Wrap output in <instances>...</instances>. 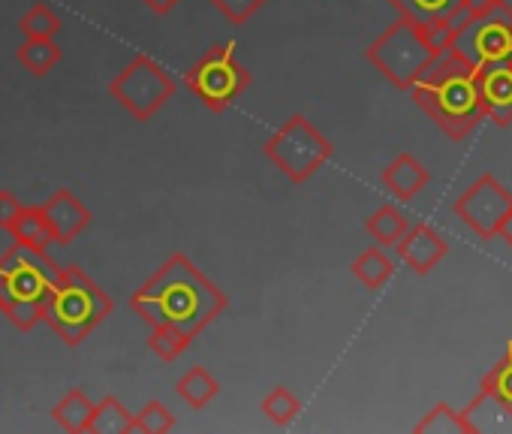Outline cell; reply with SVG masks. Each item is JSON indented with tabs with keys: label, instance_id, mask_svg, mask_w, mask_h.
Here are the masks:
<instances>
[{
	"label": "cell",
	"instance_id": "obj_21",
	"mask_svg": "<svg viewBox=\"0 0 512 434\" xmlns=\"http://www.w3.org/2000/svg\"><path fill=\"white\" fill-rule=\"evenodd\" d=\"M389 4L398 10L401 19H410L416 25H428V22L449 19L461 7V0H389Z\"/></svg>",
	"mask_w": 512,
	"mask_h": 434
},
{
	"label": "cell",
	"instance_id": "obj_10",
	"mask_svg": "<svg viewBox=\"0 0 512 434\" xmlns=\"http://www.w3.org/2000/svg\"><path fill=\"white\" fill-rule=\"evenodd\" d=\"M509 205H512V193L494 175H482L455 199V214L479 239L488 242L497 236Z\"/></svg>",
	"mask_w": 512,
	"mask_h": 434
},
{
	"label": "cell",
	"instance_id": "obj_24",
	"mask_svg": "<svg viewBox=\"0 0 512 434\" xmlns=\"http://www.w3.org/2000/svg\"><path fill=\"white\" fill-rule=\"evenodd\" d=\"M19 31H22L25 37H37V40H55V37L64 31V22H61V16L52 13L46 4H34V7L22 16Z\"/></svg>",
	"mask_w": 512,
	"mask_h": 434
},
{
	"label": "cell",
	"instance_id": "obj_33",
	"mask_svg": "<svg viewBox=\"0 0 512 434\" xmlns=\"http://www.w3.org/2000/svg\"><path fill=\"white\" fill-rule=\"evenodd\" d=\"M142 4L151 10V13H157V16H169L181 0H142Z\"/></svg>",
	"mask_w": 512,
	"mask_h": 434
},
{
	"label": "cell",
	"instance_id": "obj_3",
	"mask_svg": "<svg viewBox=\"0 0 512 434\" xmlns=\"http://www.w3.org/2000/svg\"><path fill=\"white\" fill-rule=\"evenodd\" d=\"M112 314L109 293L76 263L55 272L43 323L67 344L79 347Z\"/></svg>",
	"mask_w": 512,
	"mask_h": 434
},
{
	"label": "cell",
	"instance_id": "obj_4",
	"mask_svg": "<svg viewBox=\"0 0 512 434\" xmlns=\"http://www.w3.org/2000/svg\"><path fill=\"white\" fill-rule=\"evenodd\" d=\"M55 260L46 251L13 245L0 257V311L22 332H31L43 323L46 299L55 281Z\"/></svg>",
	"mask_w": 512,
	"mask_h": 434
},
{
	"label": "cell",
	"instance_id": "obj_32",
	"mask_svg": "<svg viewBox=\"0 0 512 434\" xmlns=\"http://www.w3.org/2000/svg\"><path fill=\"white\" fill-rule=\"evenodd\" d=\"M497 4H500V0H461V7L470 16V22L479 19V16H485V13H491Z\"/></svg>",
	"mask_w": 512,
	"mask_h": 434
},
{
	"label": "cell",
	"instance_id": "obj_19",
	"mask_svg": "<svg viewBox=\"0 0 512 434\" xmlns=\"http://www.w3.org/2000/svg\"><path fill=\"white\" fill-rule=\"evenodd\" d=\"M175 392L181 395V401H184L187 407H193V410H205V407L217 398L220 383L214 380V374H211L208 368L193 365V368H190L178 383H175Z\"/></svg>",
	"mask_w": 512,
	"mask_h": 434
},
{
	"label": "cell",
	"instance_id": "obj_15",
	"mask_svg": "<svg viewBox=\"0 0 512 434\" xmlns=\"http://www.w3.org/2000/svg\"><path fill=\"white\" fill-rule=\"evenodd\" d=\"M431 172L413 157V154H398L386 169H383V184L389 187L392 196H398L401 202H410L425 184H428Z\"/></svg>",
	"mask_w": 512,
	"mask_h": 434
},
{
	"label": "cell",
	"instance_id": "obj_16",
	"mask_svg": "<svg viewBox=\"0 0 512 434\" xmlns=\"http://www.w3.org/2000/svg\"><path fill=\"white\" fill-rule=\"evenodd\" d=\"M10 233H13V239H16L19 245L37 248V251H46V248L55 242L52 227H49V221H46V211H43L40 205L22 208L19 217L13 221V227H10Z\"/></svg>",
	"mask_w": 512,
	"mask_h": 434
},
{
	"label": "cell",
	"instance_id": "obj_8",
	"mask_svg": "<svg viewBox=\"0 0 512 434\" xmlns=\"http://www.w3.org/2000/svg\"><path fill=\"white\" fill-rule=\"evenodd\" d=\"M112 97L127 109L136 121H148L157 115L175 94L172 76L148 55H136L109 85Z\"/></svg>",
	"mask_w": 512,
	"mask_h": 434
},
{
	"label": "cell",
	"instance_id": "obj_26",
	"mask_svg": "<svg viewBox=\"0 0 512 434\" xmlns=\"http://www.w3.org/2000/svg\"><path fill=\"white\" fill-rule=\"evenodd\" d=\"M175 425V413L160 401H148L142 413H133V434H166Z\"/></svg>",
	"mask_w": 512,
	"mask_h": 434
},
{
	"label": "cell",
	"instance_id": "obj_30",
	"mask_svg": "<svg viewBox=\"0 0 512 434\" xmlns=\"http://www.w3.org/2000/svg\"><path fill=\"white\" fill-rule=\"evenodd\" d=\"M482 383H488L500 398L512 401V341L506 344V356L491 368V374Z\"/></svg>",
	"mask_w": 512,
	"mask_h": 434
},
{
	"label": "cell",
	"instance_id": "obj_2",
	"mask_svg": "<svg viewBox=\"0 0 512 434\" xmlns=\"http://www.w3.org/2000/svg\"><path fill=\"white\" fill-rule=\"evenodd\" d=\"M410 91L416 106L452 139H464L485 118L473 85V67L455 49L437 52Z\"/></svg>",
	"mask_w": 512,
	"mask_h": 434
},
{
	"label": "cell",
	"instance_id": "obj_25",
	"mask_svg": "<svg viewBox=\"0 0 512 434\" xmlns=\"http://www.w3.org/2000/svg\"><path fill=\"white\" fill-rule=\"evenodd\" d=\"M467 434V422L458 410L449 404H437L425 413L422 422H416V434Z\"/></svg>",
	"mask_w": 512,
	"mask_h": 434
},
{
	"label": "cell",
	"instance_id": "obj_28",
	"mask_svg": "<svg viewBox=\"0 0 512 434\" xmlns=\"http://www.w3.org/2000/svg\"><path fill=\"white\" fill-rule=\"evenodd\" d=\"M148 347L163 359V362H175L187 347L190 341L181 338L178 332H169V329H160V326H151V335H148Z\"/></svg>",
	"mask_w": 512,
	"mask_h": 434
},
{
	"label": "cell",
	"instance_id": "obj_1",
	"mask_svg": "<svg viewBox=\"0 0 512 434\" xmlns=\"http://www.w3.org/2000/svg\"><path fill=\"white\" fill-rule=\"evenodd\" d=\"M130 305L148 326H160L193 341L229 308V296L211 284L184 254H172L133 293Z\"/></svg>",
	"mask_w": 512,
	"mask_h": 434
},
{
	"label": "cell",
	"instance_id": "obj_20",
	"mask_svg": "<svg viewBox=\"0 0 512 434\" xmlns=\"http://www.w3.org/2000/svg\"><path fill=\"white\" fill-rule=\"evenodd\" d=\"M88 434H133V413L115 395H109L94 407Z\"/></svg>",
	"mask_w": 512,
	"mask_h": 434
},
{
	"label": "cell",
	"instance_id": "obj_12",
	"mask_svg": "<svg viewBox=\"0 0 512 434\" xmlns=\"http://www.w3.org/2000/svg\"><path fill=\"white\" fill-rule=\"evenodd\" d=\"M40 208L46 211V221H49L58 245H73L91 224L88 205L67 187H58L52 196H46V202Z\"/></svg>",
	"mask_w": 512,
	"mask_h": 434
},
{
	"label": "cell",
	"instance_id": "obj_17",
	"mask_svg": "<svg viewBox=\"0 0 512 434\" xmlns=\"http://www.w3.org/2000/svg\"><path fill=\"white\" fill-rule=\"evenodd\" d=\"M94 407H97V404L85 395V389H70V392L52 407V416H55V422H58L64 431H70V434H88Z\"/></svg>",
	"mask_w": 512,
	"mask_h": 434
},
{
	"label": "cell",
	"instance_id": "obj_22",
	"mask_svg": "<svg viewBox=\"0 0 512 434\" xmlns=\"http://www.w3.org/2000/svg\"><path fill=\"white\" fill-rule=\"evenodd\" d=\"M407 217L395 208V205H383L377 208L368 221H365V230L368 236L377 242V245H395L404 233H407Z\"/></svg>",
	"mask_w": 512,
	"mask_h": 434
},
{
	"label": "cell",
	"instance_id": "obj_27",
	"mask_svg": "<svg viewBox=\"0 0 512 434\" xmlns=\"http://www.w3.org/2000/svg\"><path fill=\"white\" fill-rule=\"evenodd\" d=\"M299 410H302V404H299V398H296L287 386H275V389L263 398V413H266L275 425H281V428H287V425L299 416Z\"/></svg>",
	"mask_w": 512,
	"mask_h": 434
},
{
	"label": "cell",
	"instance_id": "obj_18",
	"mask_svg": "<svg viewBox=\"0 0 512 434\" xmlns=\"http://www.w3.org/2000/svg\"><path fill=\"white\" fill-rule=\"evenodd\" d=\"M16 58H19V64L31 73V76H37V79H43L46 73H52V67H58L61 64V58H64V49L55 43V40H37V37H25V43L16 49Z\"/></svg>",
	"mask_w": 512,
	"mask_h": 434
},
{
	"label": "cell",
	"instance_id": "obj_6",
	"mask_svg": "<svg viewBox=\"0 0 512 434\" xmlns=\"http://www.w3.org/2000/svg\"><path fill=\"white\" fill-rule=\"evenodd\" d=\"M437 52L422 37L419 25L410 19H398L392 28H386L365 52V58L401 91H410L413 82L422 76V70L431 64Z\"/></svg>",
	"mask_w": 512,
	"mask_h": 434
},
{
	"label": "cell",
	"instance_id": "obj_11",
	"mask_svg": "<svg viewBox=\"0 0 512 434\" xmlns=\"http://www.w3.org/2000/svg\"><path fill=\"white\" fill-rule=\"evenodd\" d=\"M473 85H476L482 115L491 118L497 127H509L512 124V58L476 67Z\"/></svg>",
	"mask_w": 512,
	"mask_h": 434
},
{
	"label": "cell",
	"instance_id": "obj_29",
	"mask_svg": "<svg viewBox=\"0 0 512 434\" xmlns=\"http://www.w3.org/2000/svg\"><path fill=\"white\" fill-rule=\"evenodd\" d=\"M211 7L229 22V25H244L266 7V0H211Z\"/></svg>",
	"mask_w": 512,
	"mask_h": 434
},
{
	"label": "cell",
	"instance_id": "obj_7",
	"mask_svg": "<svg viewBox=\"0 0 512 434\" xmlns=\"http://www.w3.org/2000/svg\"><path fill=\"white\" fill-rule=\"evenodd\" d=\"M235 43H220L211 46L184 76L190 94L202 100L211 112H226L247 88H250V73L238 64Z\"/></svg>",
	"mask_w": 512,
	"mask_h": 434
},
{
	"label": "cell",
	"instance_id": "obj_9",
	"mask_svg": "<svg viewBox=\"0 0 512 434\" xmlns=\"http://www.w3.org/2000/svg\"><path fill=\"white\" fill-rule=\"evenodd\" d=\"M449 49H455L473 70L482 64L509 61L512 58V7L506 0H500L491 13L467 22L455 34Z\"/></svg>",
	"mask_w": 512,
	"mask_h": 434
},
{
	"label": "cell",
	"instance_id": "obj_23",
	"mask_svg": "<svg viewBox=\"0 0 512 434\" xmlns=\"http://www.w3.org/2000/svg\"><path fill=\"white\" fill-rule=\"evenodd\" d=\"M353 275L368 287V290H380L389 278H392V272H395V266H392V260L383 254V248H368L365 254H359L356 260H353Z\"/></svg>",
	"mask_w": 512,
	"mask_h": 434
},
{
	"label": "cell",
	"instance_id": "obj_13",
	"mask_svg": "<svg viewBox=\"0 0 512 434\" xmlns=\"http://www.w3.org/2000/svg\"><path fill=\"white\" fill-rule=\"evenodd\" d=\"M395 251L407 269H413L416 275H428L446 257L449 245L434 227L416 224V227H407V233L395 242Z\"/></svg>",
	"mask_w": 512,
	"mask_h": 434
},
{
	"label": "cell",
	"instance_id": "obj_14",
	"mask_svg": "<svg viewBox=\"0 0 512 434\" xmlns=\"http://www.w3.org/2000/svg\"><path fill=\"white\" fill-rule=\"evenodd\" d=\"M467 422V434H494L512 431V401L500 398L488 383L479 386V395L461 413Z\"/></svg>",
	"mask_w": 512,
	"mask_h": 434
},
{
	"label": "cell",
	"instance_id": "obj_5",
	"mask_svg": "<svg viewBox=\"0 0 512 434\" xmlns=\"http://www.w3.org/2000/svg\"><path fill=\"white\" fill-rule=\"evenodd\" d=\"M263 154L293 184H305L314 172H320L332 160L335 145L311 124L308 115H293L266 139Z\"/></svg>",
	"mask_w": 512,
	"mask_h": 434
},
{
	"label": "cell",
	"instance_id": "obj_31",
	"mask_svg": "<svg viewBox=\"0 0 512 434\" xmlns=\"http://www.w3.org/2000/svg\"><path fill=\"white\" fill-rule=\"evenodd\" d=\"M22 208H25V205L16 199V193L0 190V230H7V233H10V227H13V221L19 217Z\"/></svg>",
	"mask_w": 512,
	"mask_h": 434
},
{
	"label": "cell",
	"instance_id": "obj_34",
	"mask_svg": "<svg viewBox=\"0 0 512 434\" xmlns=\"http://www.w3.org/2000/svg\"><path fill=\"white\" fill-rule=\"evenodd\" d=\"M497 236L512 248V205H509V211L503 214V221H500V230H497Z\"/></svg>",
	"mask_w": 512,
	"mask_h": 434
}]
</instances>
